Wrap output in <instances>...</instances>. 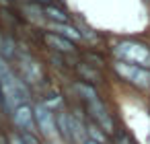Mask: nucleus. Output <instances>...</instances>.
<instances>
[{"label":"nucleus","mask_w":150,"mask_h":144,"mask_svg":"<svg viewBox=\"0 0 150 144\" xmlns=\"http://www.w3.org/2000/svg\"><path fill=\"white\" fill-rule=\"evenodd\" d=\"M0 93H2L4 103L11 109H17V107L25 105V101H27V89L19 78H15L13 72L0 80Z\"/></svg>","instance_id":"1"},{"label":"nucleus","mask_w":150,"mask_h":144,"mask_svg":"<svg viewBox=\"0 0 150 144\" xmlns=\"http://www.w3.org/2000/svg\"><path fill=\"white\" fill-rule=\"evenodd\" d=\"M115 54L121 58V62H127V64H136V66H146L150 68V50L146 45H140V43H132V41H125V43H119Z\"/></svg>","instance_id":"2"},{"label":"nucleus","mask_w":150,"mask_h":144,"mask_svg":"<svg viewBox=\"0 0 150 144\" xmlns=\"http://www.w3.org/2000/svg\"><path fill=\"white\" fill-rule=\"evenodd\" d=\"M115 70L117 74H121L125 80L138 84V87H150V72L144 70L142 66H136V64H127V62H117L115 64Z\"/></svg>","instance_id":"3"},{"label":"nucleus","mask_w":150,"mask_h":144,"mask_svg":"<svg viewBox=\"0 0 150 144\" xmlns=\"http://www.w3.org/2000/svg\"><path fill=\"white\" fill-rule=\"evenodd\" d=\"M86 105H88V111L93 113V117L97 119V123H99L105 132H113V121H111V117H109V111H107V107L99 101V97L88 99Z\"/></svg>","instance_id":"4"},{"label":"nucleus","mask_w":150,"mask_h":144,"mask_svg":"<svg viewBox=\"0 0 150 144\" xmlns=\"http://www.w3.org/2000/svg\"><path fill=\"white\" fill-rule=\"evenodd\" d=\"M35 119H37V126L41 128V132L45 136H56V130H58V121L54 119L52 111L45 107V105H37L35 107Z\"/></svg>","instance_id":"5"},{"label":"nucleus","mask_w":150,"mask_h":144,"mask_svg":"<svg viewBox=\"0 0 150 144\" xmlns=\"http://www.w3.org/2000/svg\"><path fill=\"white\" fill-rule=\"evenodd\" d=\"M15 123L21 128V130H25V132H35V109H31L27 103L25 105H21V107H17L15 109Z\"/></svg>","instance_id":"6"},{"label":"nucleus","mask_w":150,"mask_h":144,"mask_svg":"<svg viewBox=\"0 0 150 144\" xmlns=\"http://www.w3.org/2000/svg\"><path fill=\"white\" fill-rule=\"evenodd\" d=\"M21 66H23L25 76H27L29 82H39V80H41V72H39V66H37L35 62H31V60H23Z\"/></svg>","instance_id":"7"},{"label":"nucleus","mask_w":150,"mask_h":144,"mask_svg":"<svg viewBox=\"0 0 150 144\" xmlns=\"http://www.w3.org/2000/svg\"><path fill=\"white\" fill-rule=\"evenodd\" d=\"M70 132H72V140H76L78 144H84L86 142V130L82 128V123L76 119V117H70Z\"/></svg>","instance_id":"8"},{"label":"nucleus","mask_w":150,"mask_h":144,"mask_svg":"<svg viewBox=\"0 0 150 144\" xmlns=\"http://www.w3.org/2000/svg\"><path fill=\"white\" fill-rule=\"evenodd\" d=\"M54 27V31H58L62 37H68V39H80V33L74 29V27H70V25H66V23H54L52 25Z\"/></svg>","instance_id":"9"},{"label":"nucleus","mask_w":150,"mask_h":144,"mask_svg":"<svg viewBox=\"0 0 150 144\" xmlns=\"http://www.w3.org/2000/svg\"><path fill=\"white\" fill-rule=\"evenodd\" d=\"M45 39H47L50 45H54V48L60 50V52H72V43H70L68 39H64L62 35H47Z\"/></svg>","instance_id":"10"},{"label":"nucleus","mask_w":150,"mask_h":144,"mask_svg":"<svg viewBox=\"0 0 150 144\" xmlns=\"http://www.w3.org/2000/svg\"><path fill=\"white\" fill-rule=\"evenodd\" d=\"M58 128H60V134L66 138V140H72V132H70V117L66 113H60L58 117Z\"/></svg>","instance_id":"11"},{"label":"nucleus","mask_w":150,"mask_h":144,"mask_svg":"<svg viewBox=\"0 0 150 144\" xmlns=\"http://www.w3.org/2000/svg\"><path fill=\"white\" fill-rule=\"evenodd\" d=\"M45 15H47L50 19H54L56 23H66V21H68V17H66L62 11L54 9V6H47V9H45Z\"/></svg>","instance_id":"12"},{"label":"nucleus","mask_w":150,"mask_h":144,"mask_svg":"<svg viewBox=\"0 0 150 144\" xmlns=\"http://www.w3.org/2000/svg\"><path fill=\"white\" fill-rule=\"evenodd\" d=\"M86 132H88L91 140H95V142H99V144H103V142H105V134H103L97 126H88V128H86Z\"/></svg>","instance_id":"13"},{"label":"nucleus","mask_w":150,"mask_h":144,"mask_svg":"<svg viewBox=\"0 0 150 144\" xmlns=\"http://www.w3.org/2000/svg\"><path fill=\"white\" fill-rule=\"evenodd\" d=\"M6 74H11V68H8V64H6V60L2 58V54H0V80H2Z\"/></svg>","instance_id":"14"},{"label":"nucleus","mask_w":150,"mask_h":144,"mask_svg":"<svg viewBox=\"0 0 150 144\" xmlns=\"http://www.w3.org/2000/svg\"><path fill=\"white\" fill-rule=\"evenodd\" d=\"M11 144H25V142H23L21 138H17V136H13V138H11Z\"/></svg>","instance_id":"15"},{"label":"nucleus","mask_w":150,"mask_h":144,"mask_svg":"<svg viewBox=\"0 0 150 144\" xmlns=\"http://www.w3.org/2000/svg\"><path fill=\"white\" fill-rule=\"evenodd\" d=\"M84 144H99V142H95V140H86Z\"/></svg>","instance_id":"16"},{"label":"nucleus","mask_w":150,"mask_h":144,"mask_svg":"<svg viewBox=\"0 0 150 144\" xmlns=\"http://www.w3.org/2000/svg\"><path fill=\"white\" fill-rule=\"evenodd\" d=\"M121 144H129V142H127V140H121Z\"/></svg>","instance_id":"17"}]
</instances>
